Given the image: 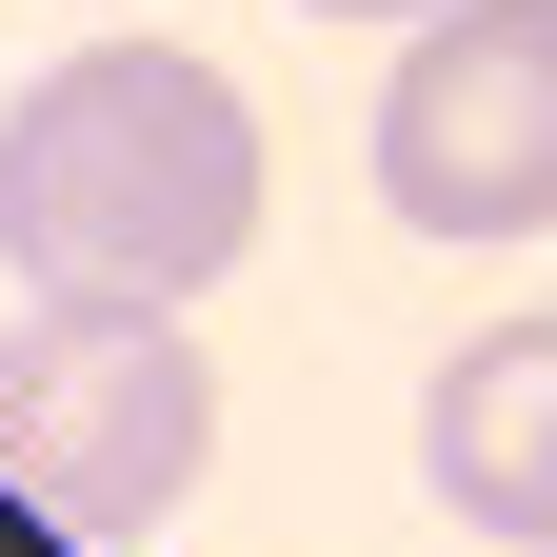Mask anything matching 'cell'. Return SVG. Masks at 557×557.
Returning <instances> with one entry per match:
<instances>
[{"label":"cell","instance_id":"1","mask_svg":"<svg viewBox=\"0 0 557 557\" xmlns=\"http://www.w3.org/2000/svg\"><path fill=\"white\" fill-rule=\"evenodd\" d=\"M259 239V100L199 40H81L0 100V278L21 299H220Z\"/></svg>","mask_w":557,"mask_h":557},{"label":"cell","instance_id":"2","mask_svg":"<svg viewBox=\"0 0 557 557\" xmlns=\"http://www.w3.org/2000/svg\"><path fill=\"white\" fill-rule=\"evenodd\" d=\"M199 458H220V359L199 319H139V299H21L0 319V498L81 557H139Z\"/></svg>","mask_w":557,"mask_h":557},{"label":"cell","instance_id":"3","mask_svg":"<svg viewBox=\"0 0 557 557\" xmlns=\"http://www.w3.org/2000/svg\"><path fill=\"white\" fill-rule=\"evenodd\" d=\"M379 199L418 239H557V0H438L398 40Z\"/></svg>","mask_w":557,"mask_h":557},{"label":"cell","instance_id":"4","mask_svg":"<svg viewBox=\"0 0 557 557\" xmlns=\"http://www.w3.org/2000/svg\"><path fill=\"white\" fill-rule=\"evenodd\" d=\"M418 478H438L458 537L557 557V319H498V338L438 359V398H418Z\"/></svg>","mask_w":557,"mask_h":557},{"label":"cell","instance_id":"5","mask_svg":"<svg viewBox=\"0 0 557 557\" xmlns=\"http://www.w3.org/2000/svg\"><path fill=\"white\" fill-rule=\"evenodd\" d=\"M299 21H438V0H299Z\"/></svg>","mask_w":557,"mask_h":557}]
</instances>
